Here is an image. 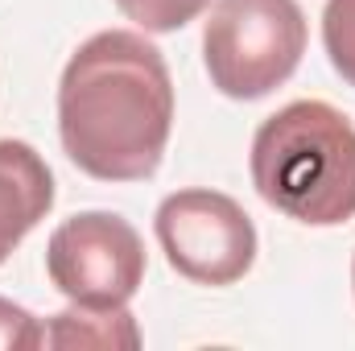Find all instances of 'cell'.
I'll return each instance as SVG.
<instances>
[{
    "label": "cell",
    "instance_id": "cell-10",
    "mask_svg": "<svg viewBox=\"0 0 355 351\" xmlns=\"http://www.w3.org/2000/svg\"><path fill=\"white\" fill-rule=\"evenodd\" d=\"M46 348V327L17 302L0 298V351H33Z\"/></svg>",
    "mask_w": 355,
    "mask_h": 351
},
{
    "label": "cell",
    "instance_id": "cell-6",
    "mask_svg": "<svg viewBox=\"0 0 355 351\" xmlns=\"http://www.w3.org/2000/svg\"><path fill=\"white\" fill-rule=\"evenodd\" d=\"M54 174L29 141H0V264L50 215Z\"/></svg>",
    "mask_w": 355,
    "mask_h": 351
},
{
    "label": "cell",
    "instance_id": "cell-3",
    "mask_svg": "<svg viewBox=\"0 0 355 351\" xmlns=\"http://www.w3.org/2000/svg\"><path fill=\"white\" fill-rule=\"evenodd\" d=\"M306 54V12L297 0H215L202 29L211 87L227 99H265Z\"/></svg>",
    "mask_w": 355,
    "mask_h": 351
},
{
    "label": "cell",
    "instance_id": "cell-9",
    "mask_svg": "<svg viewBox=\"0 0 355 351\" xmlns=\"http://www.w3.org/2000/svg\"><path fill=\"white\" fill-rule=\"evenodd\" d=\"M211 0H116V8L145 33H174L190 25Z\"/></svg>",
    "mask_w": 355,
    "mask_h": 351
},
{
    "label": "cell",
    "instance_id": "cell-1",
    "mask_svg": "<svg viewBox=\"0 0 355 351\" xmlns=\"http://www.w3.org/2000/svg\"><path fill=\"white\" fill-rule=\"evenodd\" d=\"M174 128V79L153 42L132 29L87 37L58 83L67 157L99 182L153 178Z\"/></svg>",
    "mask_w": 355,
    "mask_h": 351
},
{
    "label": "cell",
    "instance_id": "cell-7",
    "mask_svg": "<svg viewBox=\"0 0 355 351\" xmlns=\"http://www.w3.org/2000/svg\"><path fill=\"white\" fill-rule=\"evenodd\" d=\"M46 348H95V351H132L141 348V327L128 306H79L54 314L46 323Z\"/></svg>",
    "mask_w": 355,
    "mask_h": 351
},
{
    "label": "cell",
    "instance_id": "cell-4",
    "mask_svg": "<svg viewBox=\"0 0 355 351\" xmlns=\"http://www.w3.org/2000/svg\"><path fill=\"white\" fill-rule=\"evenodd\" d=\"M166 261L194 285H236L257 261L248 211L219 190H174L153 215Z\"/></svg>",
    "mask_w": 355,
    "mask_h": 351
},
{
    "label": "cell",
    "instance_id": "cell-5",
    "mask_svg": "<svg viewBox=\"0 0 355 351\" xmlns=\"http://www.w3.org/2000/svg\"><path fill=\"white\" fill-rule=\"evenodd\" d=\"M46 273L79 306H128L145 281V240L112 211H83L54 228Z\"/></svg>",
    "mask_w": 355,
    "mask_h": 351
},
{
    "label": "cell",
    "instance_id": "cell-8",
    "mask_svg": "<svg viewBox=\"0 0 355 351\" xmlns=\"http://www.w3.org/2000/svg\"><path fill=\"white\" fill-rule=\"evenodd\" d=\"M322 46L339 79L355 87V0H327L322 8Z\"/></svg>",
    "mask_w": 355,
    "mask_h": 351
},
{
    "label": "cell",
    "instance_id": "cell-2",
    "mask_svg": "<svg viewBox=\"0 0 355 351\" xmlns=\"http://www.w3.org/2000/svg\"><path fill=\"white\" fill-rule=\"evenodd\" d=\"M252 186L272 211L310 228L355 215V124L322 99H293L252 137Z\"/></svg>",
    "mask_w": 355,
    "mask_h": 351
},
{
    "label": "cell",
    "instance_id": "cell-11",
    "mask_svg": "<svg viewBox=\"0 0 355 351\" xmlns=\"http://www.w3.org/2000/svg\"><path fill=\"white\" fill-rule=\"evenodd\" d=\"M352 285H355V261H352Z\"/></svg>",
    "mask_w": 355,
    "mask_h": 351
}]
</instances>
